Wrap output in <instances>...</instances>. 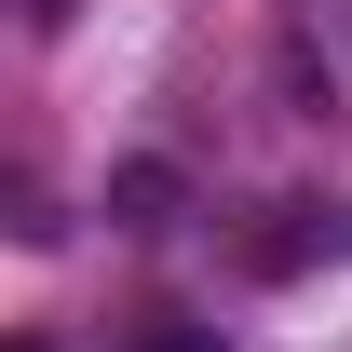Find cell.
Returning <instances> with one entry per match:
<instances>
[{
  "instance_id": "1",
  "label": "cell",
  "mask_w": 352,
  "mask_h": 352,
  "mask_svg": "<svg viewBox=\"0 0 352 352\" xmlns=\"http://www.w3.org/2000/svg\"><path fill=\"white\" fill-rule=\"evenodd\" d=\"M176 204H190V176H176L163 149H135V163H109V217H122V230H163Z\"/></svg>"
},
{
  "instance_id": "2",
  "label": "cell",
  "mask_w": 352,
  "mask_h": 352,
  "mask_svg": "<svg viewBox=\"0 0 352 352\" xmlns=\"http://www.w3.org/2000/svg\"><path fill=\"white\" fill-rule=\"evenodd\" d=\"M311 244H325V217H311V204H271V230H244V258H258L271 285H285V271H311Z\"/></svg>"
},
{
  "instance_id": "3",
  "label": "cell",
  "mask_w": 352,
  "mask_h": 352,
  "mask_svg": "<svg viewBox=\"0 0 352 352\" xmlns=\"http://www.w3.org/2000/svg\"><path fill=\"white\" fill-rule=\"evenodd\" d=\"M135 352H217V325H190V311H149V325H135Z\"/></svg>"
},
{
  "instance_id": "4",
  "label": "cell",
  "mask_w": 352,
  "mask_h": 352,
  "mask_svg": "<svg viewBox=\"0 0 352 352\" xmlns=\"http://www.w3.org/2000/svg\"><path fill=\"white\" fill-rule=\"evenodd\" d=\"M28 28H68V0H28Z\"/></svg>"
},
{
  "instance_id": "5",
  "label": "cell",
  "mask_w": 352,
  "mask_h": 352,
  "mask_svg": "<svg viewBox=\"0 0 352 352\" xmlns=\"http://www.w3.org/2000/svg\"><path fill=\"white\" fill-rule=\"evenodd\" d=\"M14 352H41V339H14Z\"/></svg>"
}]
</instances>
